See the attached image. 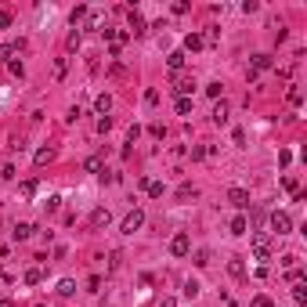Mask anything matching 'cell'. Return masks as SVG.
<instances>
[{
    "label": "cell",
    "instance_id": "6da1fadb",
    "mask_svg": "<svg viewBox=\"0 0 307 307\" xmlns=\"http://www.w3.org/2000/svg\"><path fill=\"white\" fill-rule=\"evenodd\" d=\"M271 232L275 235H289V232H293V217H289L286 210H275L271 213Z\"/></svg>",
    "mask_w": 307,
    "mask_h": 307
},
{
    "label": "cell",
    "instance_id": "7a4b0ae2",
    "mask_svg": "<svg viewBox=\"0 0 307 307\" xmlns=\"http://www.w3.org/2000/svg\"><path fill=\"white\" fill-rule=\"evenodd\" d=\"M253 253H257V260H271V235L268 232L253 235Z\"/></svg>",
    "mask_w": 307,
    "mask_h": 307
},
{
    "label": "cell",
    "instance_id": "3957f363",
    "mask_svg": "<svg viewBox=\"0 0 307 307\" xmlns=\"http://www.w3.org/2000/svg\"><path fill=\"white\" fill-rule=\"evenodd\" d=\"M141 224H145V210H137V206H134L127 217H123V235H134Z\"/></svg>",
    "mask_w": 307,
    "mask_h": 307
},
{
    "label": "cell",
    "instance_id": "277c9868",
    "mask_svg": "<svg viewBox=\"0 0 307 307\" xmlns=\"http://www.w3.org/2000/svg\"><path fill=\"white\" fill-rule=\"evenodd\" d=\"M228 203H232L235 210H250V192L235 184V188H228Z\"/></svg>",
    "mask_w": 307,
    "mask_h": 307
},
{
    "label": "cell",
    "instance_id": "5b68a950",
    "mask_svg": "<svg viewBox=\"0 0 307 307\" xmlns=\"http://www.w3.org/2000/svg\"><path fill=\"white\" fill-rule=\"evenodd\" d=\"M188 250H192V239H188V232H177V235L170 239V253H174V257H184Z\"/></svg>",
    "mask_w": 307,
    "mask_h": 307
},
{
    "label": "cell",
    "instance_id": "8992f818",
    "mask_svg": "<svg viewBox=\"0 0 307 307\" xmlns=\"http://www.w3.org/2000/svg\"><path fill=\"white\" fill-rule=\"evenodd\" d=\"M127 22H130V29H127L130 36H145V29H148V25H145V18H141V11H130V18H127Z\"/></svg>",
    "mask_w": 307,
    "mask_h": 307
},
{
    "label": "cell",
    "instance_id": "52a82bcc",
    "mask_svg": "<svg viewBox=\"0 0 307 307\" xmlns=\"http://www.w3.org/2000/svg\"><path fill=\"white\" fill-rule=\"evenodd\" d=\"M36 232V224H29V221H22V224H14V232H11V239L14 242H25L29 235H33Z\"/></svg>",
    "mask_w": 307,
    "mask_h": 307
},
{
    "label": "cell",
    "instance_id": "ba28073f",
    "mask_svg": "<svg viewBox=\"0 0 307 307\" xmlns=\"http://www.w3.org/2000/svg\"><path fill=\"white\" fill-rule=\"evenodd\" d=\"M275 61H271V54H253V69H250V76H257V72H264V69H271Z\"/></svg>",
    "mask_w": 307,
    "mask_h": 307
},
{
    "label": "cell",
    "instance_id": "9c48e42d",
    "mask_svg": "<svg viewBox=\"0 0 307 307\" xmlns=\"http://www.w3.org/2000/svg\"><path fill=\"white\" fill-rule=\"evenodd\" d=\"M25 47V43L18 40V43H4V47H0V61H14V54H18Z\"/></svg>",
    "mask_w": 307,
    "mask_h": 307
},
{
    "label": "cell",
    "instance_id": "30bf717a",
    "mask_svg": "<svg viewBox=\"0 0 307 307\" xmlns=\"http://www.w3.org/2000/svg\"><path fill=\"white\" fill-rule=\"evenodd\" d=\"M192 87H195V80H188V76H184V80H174V94H177V98H188Z\"/></svg>",
    "mask_w": 307,
    "mask_h": 307
},
{
    "label": "cell",
    "instance_id": "8fae6325",
    "mask_svg": "<svg viewBox=\"0 0 307 307\" xmlns=\"http://www.w3.org/2000/svg\"><path fill=\"white\" fill-rule=\"evenodd\" d=\"M184 61H188V54H184V51H170V54H166V65H170L174 72L184 69Z\"/></svg>",
    "mask_w": 307,
    "mask_h": 307
},
{
    "label": "cell",
    "instance_id": "7c38bea8",
    "mask_svg": "<svg viewBox=\"0 0 307 307\" xmlns=\"http://www.w3.org/2000/svg\"><path fill=\"white\" fill-rule=\"evenodd\" d=\"M203 43H206V40H203V36H199V33H188V36H184V54H188V51L195 54L199 47H203Z\"/></svg>",
    "mask_w": 307,
    "mask_h": 307
},
{
    "label": "cell",
    "instance_id": "4fadbf2b",
    "mask_svg": "<svg viewBox=\"0 0 307 307\" xmlns=\"http://www.w3.org/2000/svg\"><path fill=\"white\" fill-rule=\"evenodd\" d=\"M94 109H98V116H109V109H112V98H109V94H98V98H94Z\"/></svg>",
    "mask_w": 307,
    "mask_h": 307
},
{
    "label": "cell",
    "instance_id": "5bb4252c",
    "mask_svg": "<svg viewBox=\"0 0 307 307\" xmlns=\"http://www.w3.org/2000/svg\"><path fill=\"white\" fill-rule=\"evenodd\" d=\"M83 170H87V174H101V170H105V159H101V156H90V159L83 163Z\"/></svg>",
    "mask_w": 307,
    "mask_h": 307
},
{
    "label": "cell",
    "instance_id": "9a60e30c",
    "mask_svg": "<svg viewBox=\"0 0 307 307\" xmlns=\"http://www.w3.org/2000/svg\"><path fill=\"white\" fill-rule=\"evenodd\" d=\"M51 159H54V148H36V156H33L36 166H47Z\"/></svg>",
    "mask_w": 307,
    "mask_h": 307
},
{
    "label": "cell",
    "instance_id": "2e32d148",
    "mask_svg": "<svg viewBox=\"0 0 307 307\" xmlns=\"http://www.w3.org/2000/svg\"><path fill=\"white\" fill-rule=\"evenodd\" d=\"M58 297H65V300L76 297V282H72V279H61V282H58Z\"/></svg>",
    "mask_w": 307,
    "mask_h": 307
},
{
    "label": "cell",
    "instance_id": "e0dca14e",
    "mask_svg": "<svg viewBox=\"0 0 307 307\" xmlns=\"http://www.w3.org/2000/svg\"><path fill=\"white\" fill-rule=\"evenodd\" d=\"M109 224V210H94L90 213V228H105Z\"/></svg>",
    "mask_w": 307,
    "mask_h": 307
},
{
    "label": "cell",
    "instance_id": "ac0fdd59",
    "mask_svg": "<svg viewBox=\"0 0 307 307\" xmlns=\"http://www.w3.org/2000/svg\"><path fill=\"white\" fill-rule=\"evenodd\" d=\"M293 300L304 307L307 304V282H293Z\"/></svg>",
    "mask_w": 307,
    "mask_h": 307
},
{
    "label": "cell",
    "instance_id": "d6986e66",
    "mask_svg": "<svg viewBox=\"0 0 307 307\" xmlns=\"http://www.w3.org/2000/svg\"><path fill=\"white\" fill-rule=\"evenodd\" d=\"M213 123H217V127H221V123H228V105L224 101L213 105Z\"/></svg>",
    "mask_w": 307,
    "mask_h": 307
},
{
    "label": "cell",
    "instance_id": "ffe728a7",
    "mask_svg": "<svg viewBox=\"0 0 307 307\" xmlns=\"http://www.w3.org/2000/svg\"><path fill=\"white\" fill-rule=\"evenodd\" d=\"M246 232H250V221H246L242 213H239V217L232 221V235H246Z\"/></svg>",
    "mask_w": 307,
    "mask_h": 307
},
{
    "label": "cell",
    "instance_id": "44dd1931",
    "mask_svg": "<svg viewBox=\"0 0 307 307\" xmlns=\"http://www.w3.org/2000/svg\"><path fill=\"white\" fill-rule=\"evenodd\" d=\"M228 271H232L235 279H246V264H242L239 257H235V260H228Z\"/></svg>",
    "mask_w": 307,
    "mask_h": 307
},
{
    "label": "cell",
    "instance_id": "7402d4cb",
    "mask_svg": "<svg viewBox=\"0 0 307 307\" xmlns=\"http://www.w3.org/2000/svg\"><path fill=\"white\" fill-rule=\"evenodd\" d=\"M40 282H43V271L40 268H29L25 271V286H40Z\"/></svg>",
    "mask_w": 307,
    "mask_h": 307
},
{
    "label": "cell",
    "instance_id": "603a6c76",
    "mask_svg": "<svg viewBox=\"0 0 307 307\" xmlns=\"http://www.w3.org/2000/svg\"><path fill=\"white\" fill-rule=\"evenodd\" d=\"M184 297H188V300H195V297H199V282H195V279L184 282Z\"/></svg>",
    "mask_w": 307,
    "mask_h": 307
},
{
    "label": "cell",
    "instance_id": "cb8c5ba5",
    "mask_svg": "<svg viewBox=\"0 0 307 307\" xmlns=\"http://www.w3.org/2000/svg\"><path fill=\"white\" fill-rule=\"evenodd\" d=\"M80 40H83V36H80V29H72L69 40H65V47H69V51H76V47H80Z\"/></svg>",
    "mask_w": 307,
    "mask_h": 307
},
{
    "label": "cell",
    "instance_id": "d4e9b609",
    "mask_svg": "<svg viewBox=\"0 0 307 307\" xmlns=\"http://www.w3.org/2000/svg\"><path fill=\"white\" fill-rule=\"evenodd\" d=\"M101 25H105L101 14H87V29H98V33H101Z\"/></svg>",
    "mask_w": 307,
    "mask_h": 307
},
{
    "label": "cell",
    "instance_id": "484cf974",
    "mask_svg": "<svg viewBox=\"0 0 307 307\" xmlns=\"http://www.w3.org/2000/svg\"><path fill=\"white\" fill-rule=\"evenodd\" d=\"M192 112V98H177V116H188Z\"/></svg>",
    "mask_w": 307,
    "mask_h": 307
},
{
    "label": "cell",
    "instance_id": "4316f807",
    "mask_svg": "<svg viewBox=\"0 0 307 307\" xmlns=\"http://www.w3.org/2000/svg\"><path fill=\"white\" fill-rule=\"evenodd\" d=\"M145 188H148V195H152V199H159V195H163V184H159V181H148Z\"/></svg>",
    "mask_w": 307,
    "mask_h": 307
},
{
    "label": "cell",
    "instance_id": "83f0119b",
    "mask_svg": "<svg viewBox=\"0 0 307 307\" xmlns=\"http://www.w3.org/2000/svg\"><path fill=\"white\" fill-rule=\"evenodd\" d=\"M109 130H112V119L101 116V119H98V134H109Z\"/></svg>",
    "mask_w": 307,
    "mask_h": 307
},
{
    "label": "cell",
    "instance_id": "f1b7e54d",
    "mask_svg": "<svg viewBox=\"0 0 307 307\" xmlns=\"http://www.w3.org/2000/svg\"><path fill=\"white\" fill-rule=\"evenodd\" d=\"M195 264H199V268H206V264H210V253H206V250H199V253H195Z\"/></svg>",
    "mask_w": 307,
    "mask_h": 307
},
{
    "label": "cell",
    "instance_id": "f546056e",
    "mask_svg": "<svg viewBox=\"0 0 307 307\" xmlns=\"http://www.w3.org/2000/svg\"><path fill=\"white\" fill-rule=\"evenodd\" d=\"M152 137H159V141L166 137V127H163V123H152Z\"/></svg>",
    "mask_w": 307,
    "mask_h": 307
},
{
    "label": "cell",
    "instance_id": "4dcf8cb0",
    "mask_svg": "<svg viewBox=\"0 0 307 307\" xmlns=\"http://www.w3.org/2000/svg\"><path fill=\"white\" fill-rule=\"evenodd\" d=\"M250 307H275V304H271L268 297H253V304H250Z\"/></svg>",
    "mask_w": 307,
    "mask_h": 307
},
{
    "label": "cell",
    "instance_id": "1f68e13d",
    "mask_svg": "<svg viewBox=\"0 0 307 307\" xmlns=\"http://www.w3.org/2000/svg\"><path fill=\"white\" fill-rule=\"evenodd\" d=\"M145 101H148V105H156V101H159V90H156V87L145 90Z\"/></svg>",
    "mask_w": 307,
    "mask_h": 307
},
{
    "label": "cell",
    "instance_id": "d6a6232c",
    "mask_svg": "<svg viewBox=\"0 0 307 307\" xmlns=\"http://www.w3.org/2000/svg\"><path fill=\"white\" fill-rule=\"evenodd\" d=\"M7 25H11V14H7V11H0V29H7Z\"/></svg>",
    "mask_w": 307,
    "mask_h": 307
},
{
    "label": "cell",
    "instance_id": "836d02e7",
    "mask_svg": "<svg viewBox=\"0 0 307 307\" xmlns=\"http://www.w3.org/2000/svg\"><path fill=\"white\" fill-rule=\"evenodd\" d=\"M159 307H177V300H174V297H163V300H159Z\"/></svg>",
    "mask_w": 307,
    "mask_h": 307
},
{
    "label": "cell",
    "instance_id": "e575fe53",
    "mask_svg": "<svg viewBox=\"0 0 307 307\" xmlns=\"http://www.w3.org/2000/svg\"><path fill=\"white\" fill-rule=\"evenodd\" d=\"M0 307H14V304H11V297H0Z\"/></svg>",
    "mask_w": 307,
    "mask_h": 307
}]
</instances>
